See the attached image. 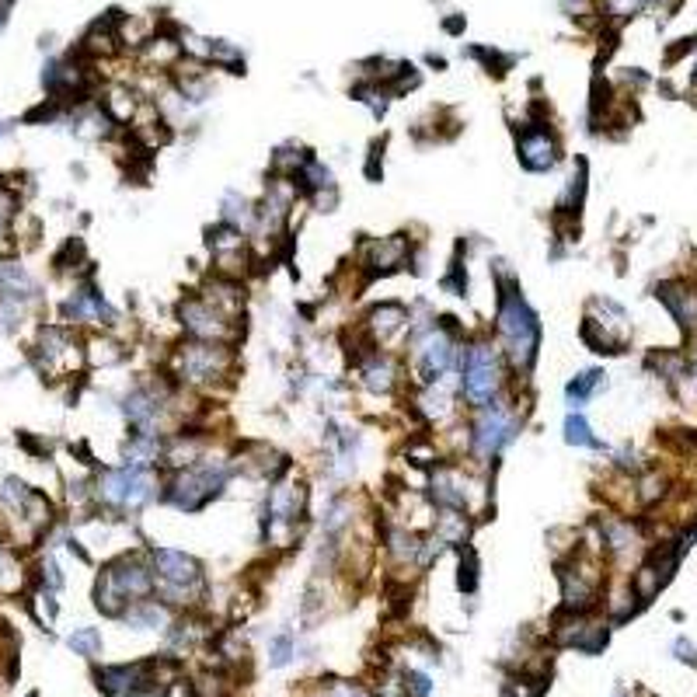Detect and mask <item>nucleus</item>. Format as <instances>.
<instances>
[{"mask_svg":"<svg viewBox=\"0 0 697 697\" xmlns=\"http://www.w3.org/2000/svg\"><path fill=\"white\" fill-rule=\"evenodd\" d=\"M84 359H87L91 366L108 370V366H119L122 359H126V349H122V342H116L112 335H95V339L87 342V349H84Z\"/></svg>","mask_w":697,"mask_h":697,"instance_id":"nucleus-23","label":"nucleus"},{"mask_svg":"<svg viewBox=\"0 0 697 697\" xmlns=\"http://www.w3.org/2000/svg\"><path fill=\"white\" fill-rule=\"evenodd\" d=\"M586 321L600 324V328H603L610 339H618L620 345H628V339H631V321H628V311L620 307L618 300L593 297L586 303Z\"/></svg>","mask_w":697,"mask_h":697,"instance_id":"nucleus-14","label":"nucleus"},{"mask_svg":"<svg viewBox=\"0 0 697 697\" xmlns=\"http://www.w3.org/2000/svg\"><path fill=\"white\" fill-rule=\"evenodd\" d=\"M565 443L569 446H589V450H603V443L597 439L593 433V425H589V418L572 412V415L565 418Z\"/></svg>","mask_w":697,"mask_h":697,"instance_id":"nucleus-26","label":"nucleus"},{"mask_svg":"<svg viewBox=\"0 0 697 697\" xmlns=\"http://www.w3.org/2000/svg\"><path fill=\"white\" fill-rule=\"evenodd\" d=\"M220 223L234 227L241 234H255V223H259V206L241 196L238 189H227L223 200H220Z\"/></svg>","mask_w":697,"mask_h":697,"instance_id":"nucleus-18","label":"nucleus"},{"mask_svg":"<svg viewBox=\"0 0 697 697\" xmlns=\"http://www.w3.org/2000/svg\"><path fill=\"white\" fill-rule=\"evenodd\" d=\"M175 314H179V324H181V332H185V339L227 342V345H234V342L244 335V324L223 318L217 307H213V303H206L200 293L181 297L179 307H175Z\"/></svg>","mask_w":697,"mask_h":697,"instance_id":"nucleus-7","label":"nucleus"},{"mask_svg":"<svg viewBox=\"0 0 697 697\" xmlns=\"http://www.w3.org/2000/svg\"><path fill=\"white\" fill-rule=\"evenodd\" d=\"M67 645L84 659H98L101 656V631L98 628H77L74 635L67 638Z\"/></svg>","mask_w":697,"mask_h":697,"instance_id":"nucleus-31","label":"nucleus"},{"mask_svg":"<svg viewBox=\"0 0 697 697\" xmlns=\"http://www.w3.org/2000/svg\"><path fill=\"white\" fill-rule=\"evenodd\" d=\"M53 261H56V269H60V272H70V269H77V265H87V255H84V241H80V238H67Z\"/></svg>","mask_w":697,"mask_h":697,"instance_id":"nucleus-33","label":"nucleus"},{"mask_svg":"<svg viewBox=\"0 0 697 697\" xmlns=\"http://www.w3.org/2000/svg\"><path fill=\"white\" fill-rule=\"evenodd\" d=\"M666 492H670V478L662 475V471H645L641 478H638V502L641 506H656V502H662L666 498Z\"/></svg>","mask_w":697,"mask_h":697,"instance_id":"nucleus-28","label":"nucleus"},{"mask_svg":"<svg viewBox=\"0 0 697 697\" xmlns=\"http://www.w3.org/2000/svg\"><path fill=\"white\" fill-rule=\"evenodd\" d=\"M160 498V475L150 467H105L95 478V513L105 517H137L143 506Z\"/></svg>","mask_w":697,"mask_h":697,"instance_id":"nucleus-4","label":"nucleus"},{"mask_svg":"<svg viewBox=\"0 0 697 697\" xmlns=\"http://www.w3.org/2000/svg\"><path fill=\"white\" fill-rule=\"evenodd\" d=\"M154 597V565L150 555H119L101 569L98 582H95V607L105 618H122V610L133 600Z\"/></svg>","mask_w":697,"mask_h":697,"instance_id":"nucleus-3","label":"nucleus"},{"mask_svg":"<svg viewBox=\"0 0 697 697\" xmlns=\"http://www.w3.org/2000/svg\"><path fill=\"white\" fill-rule=\"evenodd\" d=\"M234 366H238V356H234V345H227V342L185 339L171 353V377L185 387L223 384V380H231Z\"/></svg>","mask_w":697,"mask_h":697,"instance_id":"nucleus-5","label":"nucleus"},{"mask_svg":"<svg viewBox=\"0 0 697 697\" xmlns=\"http://www.w3.org/2000/svg\"><path fill=\"white\" fill-rule=\"evenodd\" d=\"M234 478H238L234 457H220L213 450H206L196 464L168 471V478L160 481V502H168L179 513H200L213 498L223 496V488Z\"/></svg>","mask_w":697,"mask_h":697,"instance_id":"nucleus-2","label":"nucleus"},{"mask_svg":"<svg viewBox=\"0 0 697 697\" xmlns=\"http://www.w3.org/2000/svg\"><path fill=\"white\" fill-rule=\"evenodd\" d=\"M4 21H7V4H0V28H4Z\"/></svg>","mask_w":697,"mask_h":697,"instance_id":"nucleus-44","label":"nucleus"},{"mask_svg":"<svg viewBox=\"0 0 697 697\" xmlns=\"http://www.w3.org/2000/svg\"><path fill=\"white\" fill-rule=\"evenodd\" d=\"M122 620L137 631H168L171 628V607L158 597H143L133 600L126 610H122Z\"/></svg>","mask_w":697,"mask_h":697,"instance_id":"nucleus-16","label":"nucleus"},{"mask_svg":"<svg viewBox=\"0 0 697 697\" xmlns=\"http://www.w3.org/2000/svg\"><path fill=\"white\" fill-rule=\"evenodd\" d=\"M4 133H7V122H0V139H4Z\"/></svg>","mask_w":697,"mask_h":697,"instance_id":"nucleus-45","label":"nucleus"},{"mask_svg":"<svg viewBox=\"0 0 697 697\" xmlns=\"http://www.w3.org/2000/svg\"><path fill=\"white\" fill-rule=\"evenodd\" d=\"M297 656V641H293V631L290 628H282L279 635H272V641H269V666H276V670H282L290 659Z\"/></svg>","mask_w":697,"mask_h":697,"instance_id":"nucleus-30","label":"nucleus"},{"mask_svg":"<svg viewBox=\"0 0 697 697\" xmlns=\"http://www.w3.org/2000/svg\"><path fill=\"white\" fill-rule=\"evenodd\" d=\"M600 544H603V551H610L614 558H624L641 548V530L631 519L607 517L600 519Z\"/></svg>","mask_w":697,"mask_h":697,"instance_id":"nucleus-17","label":"nucleus"},{"mask_svg":"<svg viewBox=\"0 0 697 697\" xmlns=\"http://www.w3.org/2000/svg\"><path fill=\"white\" fill-rule=\"evenodd\" d=\"M39 589H49V593H60L63 589V572L53 555H42L39 561Z\"/></svg>","mask_w":697,"mask_h":697,"instance_id":"nucleus-35","label":"nucleus"},{"mask_svg":"<svg viewBox=\"0 0 697 697\" xmlns=\"http://www.w3.org/2000/svg\"><path fill=\"white\" fill-rule=\"evenodd\" d=\"M332 697H370L359 683H349V680H335L332 683V691H328Z\"/></svg>","mask_w":697,"mask_h":697,"instance_id":"nucleus-38","label":"nucleus"},{"mask_svg":"<svg viewBox=\"0 0 697 697\" xmlns=\"http://www.w3.org/2000/svg\"><path fill=\"white\" fill-rule=\"evenodd\" d=\"M401 683H405L408 697H429L433 694V680H429V673H422V670H408V673L401 677Z\"/></svg>","mask_w":697,"mask_h":697,"instance_id":"nucleus-36","label":"nucleus"},{"mask_svg":"<svg viewBox=\"0 0 697 697\" xmlns=\"http://www.w3.org/2000/svg\"><path fill=\"white\" fill-rule=\"evenodd\" d=\"M673 652H677V659H683V662H694V666H697V649L691 645V641H687V638H677Z\"/></svg>","mask_w":697,"mask_h":697,"instance_id":"nucleus-40","label":"nucleus"},{"mask_svg":"<svg viewBox=\"0 0 697 697\" xmlns=\"http://www.w3.org/2000/svg\"><path fill=\"white\" fill-rule=\"evenodd\" d=\"M206 248H210L213 259H220V255L244 251V248H251V244H248V234H241V231L227 227V223H217V227H206Z\"/></svg>","mask_w":697,"mask_h":697,"instance_id":"nucleus-22","label":"nucleus"},{"mask_svg":"<svg viewBox=\"0 0 697 697\" xmlns=\"http://www.w3.org/2000/svg\"><path fill=\"white\" fill-rule=\"evenodd\" d=\"M464 25H467V21H464V15H454V18L443 21V28H446L450 36H460V32H464Z\"/></svg>","mask_w":697,"mask_h":697,"instance_id":"nucleus-42","label":"nucleus"},{"mask_svg":"<svg viewBox=\"0 0 697 697\" xmlns=\"http://www.w3.org/2000/svg\"><path fill=\"white\" fill-rule=\"evenodd\" d=\"M439 286H443L446 293H454V297H467V269H464L460 255L450 261V272L439 279Z\"/></svg>","mask_w":697,"mask_h":697,"instance_id":"nucleus-34","label":"nucleus"},{"mask_svg":"<svg viewBox=\"0 0 697 697\" xmlns=\"http://www.w3.org/2000/svg\"><path fill=\"white\" fill-rule=\"evenodd\" d=\"M356 374H359V384L370 391V395H395V387H398V380H401V370H398V363H395V356L391 353H380V349H374V353H366V356L359 359L356 363Z\"/></svg>","mask_w":697,"mask_h":697,"instance_id":"nucleus-12","label":"nucleus"},{"mask_svg":"<svg viewBox=\"0 0 697 697\" xmlns=\"http://www.w3.org/2000/svg\"><path fill=\"white\" fill-rule=\"evenodd\" d=\"M582 200H586V160H576L572 175H569V181H565V192H561V200H558V213L579 217Z\"/></svg>","mask_w":697,"mask_h":697,"instance_id":"nucleus-24","label":"nucleus"},{"mask_svg":"<svg viewBox=\"0 0 697 697\" xmlns=\"http://www.w3.org/2000/svg\"><path fill=\"white\" fill-rule=\"evenodd\" d=\"M311 158V150H303L297 139H290V143H282L272 150V158H269V175H276V179H297V171L307 164Z\"/></svg>","mask_w":697,"mask_h":697,"instance_id":"nucleus-21","label":"nucleus"},{"mask_svg":"<svg viewBox=\"0 0 697 697\" xmlns=\"http://www.w3.org/2000/svg\"><path fill=\"white\" fill-rule=\"evenodd\" d=\"M425 60H429V67H436V70H443V67H446V60H443V56H436V53H429Z\"/></svg>","mask_w":697,"mask_h":697,"instance_id":"nucleus-43","label":"nucleus"},{"mask_svg":"<svg viewBox=\"0 0 697 697\" xmlns=\"http://www.w3.org/2000/svg\"><path fill=\"white\" fill-rule=\"evenodd\" d=\"M293 181H297V189L303 200H311L314 192H324V189H339V185H335V175H332V168H328L321 158H314V154L307 158V164L300 168Z\"/></svg>","mask_w":697,"mask_h":697,"instance_id":"nucleus-19","label":"nucleus"},{"mask_svg":"<svg viewBox=\"0 0 697 697\" xmlns=\"http://www.w3.org/2000/svg\"><path fill=\"white\" fill-rule=\"evenodd\" d=\"M527 408H530V405L509 401L506 395L496 398L492 405L478 408V415H475L471 429H467V450H471V457L481 460V464L496 460L498 454L519 436V429H523V412H527Z\"/></svg>","mask_w":697,"mask_h":697,"instance_id":"nucleus-6","label":"nucleus"},{"mask_svg":"<svg viewBox=\"0 0 697 697\" xmlns=\"http://www.w3.org/2000/svg\"><path fill=\"white\" fill-rule=\"evenodd\" d=\"M380 175H384V143H374L370 158H366V179L380 181Z\"/></svg>","mask_w":697,"mask_h":697,"instance_id":"nucleus-37","label":"nucleus"},{"mask_svg":"<svg viewBox=\"0 0 697 697\" xmlns=\"http://www.w3.org/2000/svg\"><path fill=\"white\" fill-rule=\"evenodd\" d=\"M656 297L666 303V311L677 318L680 328L697 332V290L687 282H662L656 290Z\"/></svg>","mask_w":697,"mask_h":697,"instance_id":"nucleus-15","label":"nucleus"},{"mask_svg":"<svg viewBox=\"0 0 697 697\" xmlns=\"http://www.w3.org/2000/svg\"><path fill=\"white\" fill-rule=\"evenodd\" d=\"M11 572H15V558H11V551L0 544V586L11 582Z\"/></svg>","mask_w":697,"mask_h":697,"instance_id":"nucleus-39","label":"nucleus"},{"mask_svg":"<svg viewBox=\"0 0 697 697\" xmlns=\"http://www.w3.org/2000/svg\"><path fill=\"white\" fill-rule=\"evenodd\" d=\"M200 297L206 303H213L223 318L231 321H241L244 318V307H248V290H244V282L241 279H223V276H213L202 282Z\"/></svg>","mask_w":697,"mask_h":697,"instance_id":"nucleus-13","label":"nucleus"},{"mask_svg":"<svg viewBox=\"0 0 697 697\" xmlns=\"http://www.w3.org/2000/svg\"><path fill=\"white\" fill-rule=\"evenodd\" d=\"M478 572H481V561H478V551L475 548H460V561H457V586L460 593H475L478 589Z\"/></svg>","mask_w":697,"mask_h":697,"instance_id":"nucleus-27","label":"nucleus"},{"mask_svg":"<svg viewBox=\"0 0 697 697\" xmlns=\"http://www.w3.org/2000/svg\"><path fill=\"white\" fill-rule=\"evenodd\" d=\"M60 314L63 321L74 328V324H101V328H116L119 324V311L105 300L98 286H91V282H84L77 286L74 293H67V300L60 303Z\"/></svg>","mask_w":697,"mask_h":697,"instance_id":"nucleus-10","label":"nucleus"},{"mask_svg":"<svg viewBox=\"0 0 697 697\" xmlns=\"http://www.w3.org/2000/svg\"><path fill=\"white\" fill-rule=\"evenodd\" d=\"M231 687L223 673H200V677L189 683V697H227Z\"/></svg>","mask_w":697,"mask_h":697,"instance_id":"nucleus-32","label":"nucleus"},{"mask_svg":"<svg viewBox=\"0 0 697 697\" xmlns=\"http://www.w3.org/2000/svg\"><path fill=\"white\" fill-rule=\"evenodd\" d=\"M210 63H217L231 74H244V56L234 42L227 39H210Z\"/></svg>","mask_w":697,"mask_h":697,"instance_id":"nucleus-29","label":"nucleus"},{"mask_svg":"<svg viewBox=\"0 0 697 697\" xmlns=\"http://www.w3.org/2000/svg\"><path fill=\"white\" fill-rule=\"evenodd\" d=\"M415 251V241L408 234H387V238H366L359 244V269L366 272V279L391 276L398 269H408Z\"/></svg>","mask_w":697,"mask_h":697,"instance_id":"nucleus-9","label":"nucleus"},{"mask_svg":"<svg viewBox=\"0 0 697 697\" xmlns=\"http://www.w3.org/2000/svg\"><path fill=\"white\" fill-rule=\"evenodd\" d=\"M496 335L506 366L517 377H530L540 349V318L517 282H496Z\"/></svg>","mask_w":697,"mask_h":697,"instance_id":"nucleus-1","label":"nucleus"},{"mask_svg":"<svg viewBox=\"0 0 697 697\" xmlns=\"http://www.w3.org/2000/svg\"><path fill=\"white\" fill-rule=\"evenodd\" d=\"M558 4H561V11H565V15H572V18L589 11V0H558Z\"/></svg>","mask_w":697,"mask_h":697,"instance_id":"nucleus-41","label":"nucleus"},{"mask_svg":"<svg viewBox=\"0 0 697 697\" xmlns=\"http://www.w3.org/2000/svg\"><path fill=\"white\" fill-rule=\"evenodd\" d=\"M408 321H412V307H405L401 300H380L366 311L363 318V332L370 335V342L377 349H387L395 339H401L408 332Z\"/></svg>","mask_w":697,"mask_h":697,"instance_id":"nucleus-11","label":"nucleus"},{"mask_svg":"<svg viewBox=\"0 0 697 697\" xmlns=\"http://www.w3.org/2000/svg\"><path fill=\"white\" fill-rule=\"evenodd\" d=\"M517 160L523 171L530 175H548L555 171L558 160H561V143L551 133V126L540 119H530L517 133Z\"/></svg>","mask_w":697,"mask_h":697,"instance_id":"nucleus-8","label":"nucleus"},{"mask_svg":"<svg viewBox=\"0 0 697 697\" xmlns=\"http://www.w3.org/2000/svg\"><path fill=\"white\" fill-rule=\"evenodd\" d=\"M101 108L108 112V119L116 122V126H129V122L137 119L139 101H137V95H133L129 87H112V91H108V98H105V105H101Z\"/></svg>","mask_w":697,"mask_h":697,"instance_id":"nucleus-25","label":"nucleus"},{"mask_svg":"<svg viewBox=\"0 0 697 697\" xmlns=\"http://www.w3.org/2000/svg\"><path fill=\"white\" fill-rule=\"evenodd\" d=\"M607 387V374L603 370H582V374H576V377L569 380V387H565V401H569V408L572 412H579L586 401L593 398V395H600Z\"/></svg>","mask_w":697,"mask_h":697,"instance_id":"nucleus-20","label":"nucleus"}]
</instances>
